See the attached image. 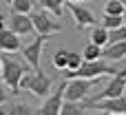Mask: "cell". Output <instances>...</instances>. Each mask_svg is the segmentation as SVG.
<instances>
[{"instance_id":"2e32d148","label":"cell","mask_w":126,"mask_h":115,"mask_svg":"<svg viewBox=\"0 0 126 115\" xmlns=\"http://www.w3.org/2000/svg\"><path fill=\"white\" fill-rule=\"evenodd\" d=\"M91 42H95V44H100V47H106V44H109V29H106L104 24H100V27H93Z\"/></svg>"},{"instance_id":"4316f807","label":"cell","mask_w":126,"mask_h":115,"mask_svg":"<svg viewBox=\"0 0 126 115\" xmlns=\"http://www.w3.org/2000/svg\"><path fill=\"white\" fill-rule=\"evenodd\" d=\"M73 2H91V0H73Z\"/></svg>"},{"instance_id":"5bb4252c","label":"cell","mask_w":126,"mask_h":115,"mask_svg":"<svg viewBox=\"0 0 126 115\" xmlns=\"http://www.w3.org/2000/svg\"><path fill=\"white\" fill-rule=\"evenodd\" d=\"M40 4H42V9H47L49 13H53V16H58V18H62L64 7H66V0H40Z\"/></svg>"},{"instance_id":"83f0119b","label":"cell","mask_w":126,"mask_h":115,"mask_svg":"<svg viewBox=\"0 0 126 115\" xmlns=\"http://www.w3.org/2000/svg\"><path fill=\"white\" fill-rule=\"evenodd\" d=\"M120 2H122V4H124V7H126V0H120Z\"/></svg>"},{"instance_id":"52a82bcc","label":"cell","mask_w":126,"mask_h":115,"mask_svg":"<svg viewBox=\"0 0 126 115\" xmlns=\"http://www.w3.org/2000/svg\"><path fill=\"white\" fill-rule=\"evenodd\" d=\"M89 109L102 111V113H113V115H126V98H104V100H95V102H86Z\"/></svg>"},{"instance_id":"484cf974","label":"cell","mask_w":126,"mask_h":115,"mask_svg":"<svg viewBox=\"0 0 126 115\" xmlns=\"http://www.w3.org/2000/svg\"><path fill=\"white\" fill-rule=\"evenodd\" d=\"M2 53H4V51L0 49V73H2Z\"/></svg>"},{"instance_id":"d6986e66","label":"cell","mask_w":126,"mask_h":115,"mask_svg":"<svg viewBox=\"0 0 126 115\" xmlns=\"http://www.w3.org/2000/svg\"><path fill=\"white\" fill-rule=\"evenodd\" d=\"M104 13H111V16H124L126 7L120 2V0H109V2L104 4Z\"/></svg>"},{"instance_id":"ba28073f","label":"cell","mask_w":126,"mask_h":115,"mask_svg":"<svg viewBox=\"0 0 126 115\" xmlns=\"http://www.w3.org/2000/svg\"><path fill=\"white\" fill-rule=\"evenodd\" d=\"M44 40H47V35H38L31 44H27V47H22V49H20V51H22L24 62H27L33 71H42V69H40V58H42V47H44Z\"/></svg>"},{"instance_id":"6da1fadb","label":"cell","mask_w":126,"mask_h":115,"mask_svg":"<svg viewBox=\"0 0 126 115\" xmlns=\"http://www.w3.org/2000/svg\"><path fill=\"white\" fill-rule=\"evenodd\" d=\"M27 66H29V64H22V62L16 60L11 53H4V55H2V73H0V78H2V82L7 84V89H9L11 93H18V91H20V80L24 78Z\"/></svg>"},{"instance_id":"f1b7e54d","label":"cell","mask_w":126,"mask_h":115,"mask_svg":"<svg viewBox=\"0 0 126 115\" xmlns=\"http://www.w3.org/2000/svg\"><path fill=\"white\" fill-rule=\"evenodd\" d=\"M124 24H126V13H124Z\"/></svg>"},{"instance_id":"cb8c5ba5","label":"cell","mask_w":126,"mask_h":115,"mask_svg":"<svg viewBox=\"0 0 126 115\" xmlns=\"http://www.w3.org/2000/svg\"><path fill=\"white\" fill-rule=\"evenodd\" d=\"M31 0H11V9L20 13H31Z\"/></svg>"},{"instance_id":"277c9868","label":"cell","mask_w":126,"mask_h":115,"mask_svg":"<svg viewBox=\"0 0 126 115\" xmlns=\"http://www.w3.org/2000/svg\"><path fill=\"white\" fill-rule=\"evenodd\" d=\"M117 71L106 64V58H100V60H84V64L75 71L78 78H100V75H115Z\"/></svg>"},{"instance_id":"7a4b0ae2","label":"cell","mask_w":126,"mask_h":115,"mask_svg":"<svg viewBox=\"0 0 126 115\" xmlns=\"http://www.w3.org/2000/svg\"><path fill=\"white\" fill-rule=\"evenodd\" d=\"M20 89L33 93L35 98H47L49 89H51V80L44 71H33V73H24V78L20 80Z\"/></svg>"},{"instance_id":"9c48e42d","label":"cell","mask_w":126,"mask_h":115,"mask_svg":"<svg viewBox=\"0 0 126 115\" xmlns=\"http://www.w3.org/2000/svg\"><path fill=\"white\" fill-rule=\"evenodd\" d=\"M64 91H66V78H64V82L55 89V93H51V95L42 102V106H40L35 113H42V115H60L62 102H64Z\"/></svg>"},{"instance_id":"7c38bea8","label":"cell","mask_w":126,"mask_h":115,"mask_svg":"<svg viewBox=\"0 0 126 115\" xmlns=\"http://www.w3.org/2000/svg\"><path fill=\"white\" fill-rule=\"evenodd\" d=\"M0 49H2L4 53H16V51L22 49L20 35H18L16 31H11L9 27H4L2 20H0Z\"/></svg>"},{"instance_id":"44dd1931","label":"cell","mask_w":126,"mask_h":115,"mask_svg":"<svg viewBox=\"0 0 126 115\" xmlns=\"http://www.w3.org/2000/svg\"><path fill=\"white\" fill-rule=\"evenodd\" d=\"M102 24H104L106 29L122 27V24H124V16H111V13H104V18H102Z\"/></svg>"},{"instance_id":"8fae6325","label":"cell","mask_w":126,"mask_h":115,"mask_svg":"<svg viewBox=\"0 0 126 115\" xmlns=\"http://www.w3.org/2000/svg\"><path fill=\"white\" fill-rule=\"evenodd\" d=\"M9 29L16 31L18 35H31V33L35 31L31 16H29V13H20V11H13V13H11V18H9Z\"/></svg>"},{"instance_id":"4fadbf2b","label":"cell","mask_w":126,"mask_h":115,"mask_svg":"<svg viewBox=\"0 0 126 115\" xmlns=\"http://www.w3.org/2000/svg\"><path fill=\"white\" fill-rule=\"evenodd\" d=\"M104 58L106 60H124L126 58V40H122V42H109L104 47Z\"/></svg>"},{"instance_id":"9a60e30c","label":"cell","mask_w":126,"mask_h":115,"mask_svg":"<svg viewBox=\"0 0 126 115\" xmlns=\"http://www.w3.org/2000/svg\"><path fill=\"white\" fill-rule=\"evenodd\" d=\"M84 104L82 102H73V100H64L62 102V109H60V115H80L84 113Z\"/></svg>"},{"instance_id":"ffe728a7","label":"cell","mask_w":126,"mask_h":115,"mask_svg":"<svg viewBox=\"0 0 126 115\" xmlns=\"http://www.w3.org/2000/svg\"><path fill=\"white\" fill-rule=\"evenodd\" d=\"M84 64V55H80V53H75V51H69V71H73V78H75V71L80 69Z\"/></svg>"},{"instance_id":"8992f818","label":"cell","mask_w":126,"mask_h":115,"mask_svg":"<svg viewBox=\"0 0 126 115\" xmlns=\"http://www.w3.org/2000/svg\"><path fill=\"white\" fill-rule=\"evenodd\" d=\"M124 93H126V71H117L111 78V82L106 84V89L102 93H97L95 98L86 100V102H95V100H104V98H120ZM86 102H84V106H86Z\"/></svg>"},{"instance_id":"3957f363","label":"cell","mask_w":126,"mask_h":115,"mask_svg":"<svg viewBox=\"0 0 126 115\" xmlns=\"http://www.w3.org/2000/svg\"><path fill=\"white\" fill-rule=\"evenodd\" d=\"M100 78H71L66 80V91H64V100H73V102H84L86 95L91 93L93 84Z\"/></svg>"},{"instance_id":"f546056e","label":"cell","mask_w":126,"mask_h":115,"mask_svg":"<svg viewBox=\"0 0 126 115\" xmlns=\"http://www.w3.org/2000/svg\"><path fill=\"white\" fill-rule=\"evenodd\" d=\"M0 20H2V16H0Z\"/></svg>"},{"instance_id":"d4e9b609","label":"cell","mask_w":126,"mask_h":115,"mask_svg":"<svg viewBox=\"0 0 126 115\" xmlns=\"http://www.w3.org/2000/svg\"><path fill=\"white\" fill-rule=\"evenodd\" d=\"M4 100H7V89L0 84V104H4Z\"/></svg>"},{"instance_id":"5b68a950","label":"cell","mask_w":126,"mask_h":115,"mask_svg":"<svg viewBox=\"0 0 126 115\" xmlns=\"http://www.w3.org/2000/svg\"><path fill=\"white\" fill-rule=\"evenodd\" d=\"M31 20H33V27H35V33H38V35L51 38V35H55V33L62 31V24L55 22V20L47 13V9H44V11H38V13H31Z\"/></svg>"},{"instance_id":"ac0fdd59","label":"cell","mask_w":126,"mask_h":115,"mask_svg":"<svg viewBox=\"0 0 126 115\" xmlns=\"http://www.w3.org/2000/svg\"><path fill=\"white\" fill-rule=\"evenodd\" d=\"M53 66H55L58 71H64V69L69 66V51H64V49L55 51V53H53Z\"/></svg>"},{"instance_id":"603a6c76","label":"cell","mask_w":126,"mask_h":115,"mask_svg":"<svg viewBox=\"0 0 126 115\" xmlns=\"http://www.w3.org/2000/svg\"><path fill=\"white\" fill-rule=\"evenodd\" d=\"M4 113H9V115H31L35 111H31L27 104H11L9 109H4Z\"/></svg>"},{"instance_id":"7402d4cb","label":"cell","mask_w":126,"mask_h":115,"mask_svg":"<svg viewBox=\"0 0 126 115\" xmlns=\"http://www.w3.org/2000/svg\"><path fill=\"white\" fill-rule=\"evenodd\" d=\"M122 40H126V24L109 29V42H122Z\"/></svg>"},{"instance_id":"30bf717a","label":"cell","mask_w":126,"mask_h":115,"mask_svg":"<svg viewBox=\"0 0 126 115\" xmlns=\"http://www.w3.org/2000/svg\"><path fill=\"white\" fill-rule=\"evenodd\" d=\"M66 9L71 11L73 20H75V27L78 29H86V27H95V16L82 7V2H73V0H66Z\"/></svg>"},{"instance_id":"e0dca14e","label":"cell","mask_w":126,"mask_h":115,"mask_svg":"<svg viewBox=\"0 0 126 115\" xmlns=\"http://www.w3.org/2000/svg\"><path fill=\"white\" fill-rule=\"evenodd\" d=\"M82 55H84V60H100V58H104V47L91 42V44H86V49H84Z\"/></svg>"}]
</instances>
